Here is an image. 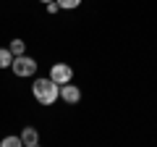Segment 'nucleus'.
Instances as JSON below:
<instances>
[{
	"instance_id": "f03ea898",
	"label": "nucleus",
	"mask_w": 157,
	"mask_h": 147,
	"mask_svg": "<svg viewBox=\"0 0 157 147\" xmlns=\"http://www.w3.org/2000/svg\"><path fill=\"white\" fill-rule=\"evenodd\" d=\"M37 61H34L32 55H26V53H24V55H13V63H11V71L16 74L18 79H26V76H34V74H37Z\"/></svg>"
},
{
	"instance_id": "6e6552de",
	"label": "nucleus",
	"mask_w": 157,
	"mask_h": 147,
	"mask_svg": "<svg viewBox=\"0 0 157 147\" xmlns=\"http://www.w3.org/2000/svg\"><path fill=\"white\" fill-rule=\"evenodd\" d=\"M0 145H3V147H24L21 145V137H3Z\"/></svg>"
},
{
	"instance_id": "0eeeda50",
	"label": "nucleus",
	"mask_w": 157,
	"mask_h": 147,
	"mask_svg": "<svg viewBox=\"0 0 157 147\" xmlns=\"http://www.w3.org/2000/svg\"><path fill=\"white\" fill-rule=\"evenodd\" d=\"M13 63V53L8 47H0V68H11Z\"/></svg>"
},
{
	"instance_id": "20e7f679",
	"label": "nucleus",
	"mask_w": 157,
	"mask_h": 147,
	"mask_svg": "<svg viewBox=\"0 0 157 147\" xmlns=\"http://www.w3.org/2000/svg\"><path fill=\"white\" fill-rule=\"evenodd\" d=\"M60 100L68 102V105H76L78 100H81V89H78L73 81H68V84H60Z\"/></svg>"
},
{
	"instance_id": "7ed1b4c3",
	"label": "nucleus",
	"mask_w": 157,
	"mask_h": 147,
	"mask_svg": "<svg viewBox=\"0 0 157 147\" xmlns=\"http://www.w3.org/2000/svg\"><path fill=\"white\" fill-rule=\"evenodd\" d=\"M50 79L55 84H68V81H73V68L68 63H55L50 68Z\"/></svg>"
},
{
	"instance_id": "9d476101",
	"label": "nucleus",
	"mask_w": 157,
	"mask_h": 147,
	"mask_svg": "<svg viewBox=\"0 0 157 147\" xmlns=\"http://www.w3.org/2000/svg\"><path fill=\"white\" fill-rule=\"evenodd\" d=\"M45 6H47V13H58V11H60L58 0H52V3H45Z\"/></svg>"
},
{
	"instance_id": "39448f33",
	"label": "nucleus",
	"mask_w": 157,
	"mask_h": 147,
	"mask_svg": "<svg viewBox=\"0 0 157 147\" xmlns=\"http://www.w3.org/2000/svg\"><path fill=\"white\" fill-rule=\"evenodd\" d=\"M18 137H21V145L24 147H37L39 145V131L34 129V126H24Z\"/></svg>"
},
{
	"instance_id": "423d86ee",
	"label": "nucleus",
	"mask_w": 157,
	"mask_h": 147,
	"mask_svg": "<svg viewBox=\"0 0 157 147\" xmlns=\"http://www.w3.org/2000/svg\"><path fill=\"white\" fill-rule=\"evenodd\" d=\"M8 50H11L13 55H24V53H26V42H24L21 37H13L11 45H8Z\"/></svg>"
},
{
	"instance_id": "f257e3e1",
	"label": "nucleus",
	"mask_w": 157,
	"mask_h": 147,
	"mask_svg": "<svg viewBox=\"0 0 157 147\" xmlns=\"http://www.w3.org/2000/svg\"><path fill=\"white\" fill-rule=\"evenodd\" d=\"M32 95L39 105H52V102L60 97V84L50 79V76H42V79H34L32 84Z\"/></svg>"
},
{
	"instance_id": "9b49d317",
	"label": "nucleus",
	"mask_w": 157,
	"mask_h": 147,
	"mask_svg": "<svg viewBox=\"0 0 157 147\" xmlns=\"http://www.w3.org/2000/svg\"><path fill=\"white\" fill-rule=\"evenodd\" d=\"M39 3H52V0H39Z\"/></svg>"
},
{
	"instance_id": "1a4fd4ad",
	"label": "nucleus",
	"mask_w": 157,
	"mask_h": 147,
	"mask_svg": "<svg viewBox=\"0 0 157 147\" xmlns=\"http://www.w3.org/2000/svg\"><path fill=\"white\" fill-rule=\"evenodd\" d=\"M58 6H60L63 11H73V8L81 6V0H58Z\"/></svg>"
}]
</instances>
